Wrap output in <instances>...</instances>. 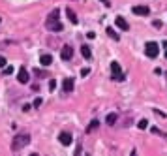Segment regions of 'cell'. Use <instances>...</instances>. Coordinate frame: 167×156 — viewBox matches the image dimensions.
Returning a JSON list of instances; mask_svg holds the SVG:
<instances>
[{"label": "cell", "instance_id": "cell-1", "mask_svg": "<svg viewBox=\"0 0 167 156\" xmlns=\"http://www.w3.org/2000/svg\"><path fill=\"white\" fill-rule=\"evenodd\" d=\"M58 17H60L58 10H53V11L49 13V17H47V23H45L47 30H53V32H60V30H62V23H60Z\"/></svg>", "mask_w": 167, "mask_h": 156}, {"label": "cell", "instance_id": "cell-2", "mask_svg": "<svg viewBox=\"0 0 167 156\" xmlns=\"http://www.w3.org/2000/svg\"><path fill=\"white\" fill-rule=\"evenodd\" d=\"M28 143H30V136H28V134H17V136L13 137V141H11V151L17 152L23 147H26Z\"/></svg>", "mask_w": 167, "mask_h": 156}, {"label": "cell", "instance_id": "cell-3", "mask_svg": "<svg viewBox=\"0 0 167 156\" xmlns=\"http://www.w3.org/2000/svg\"><path fill=\"white\" fill-rule=\"evenodd\" d=\"M145 53H147V56H150V58H156L158 53H160V45L156 41H148L147 47H145Z\"/></svg>", "mask_w": 167, "mask_h": 156}, {"label": "cell", "instance_id": "cell-4", "mask_svg": "<svg viewBox=\"0 0 167 156\" xmlns=\"http://www.w3.org/2000/svg\"><path fill=\"white\" fill-rule=\"evenodd\" d=\"M111 72H113V81H122L124 79V75H120L122 68H120V64H118L116 60L111 62Z\"/></svg>", "mask_w": 167, "mask_h": 156}, {"label": "cell", "instance_id": "cell-5", "mask_svg": "<svg viewBox=\"0 0 167 156\" xmlns=\"http://www.w3.org/2000/svg\"><path fill=\"white\" fill-rule=\"evenodd\" d=\"M17 81H19V83H23V85L28 83V70H26L25 66H21V68H19V72H17Z\"/></svg>", "mask_w": 167, "mask_h": 156}, {"label": "cell", "instance_id": "cell-6", "mask_svg": "<svg viewBox=\"0 0 167 156\" xmlns=\"http://www.w3.org/2000/svg\"><path fill=\"white\" fill-rule=\"evenodd\" d=\"M131 11H133L135 15H148V13H150V8H148V6H133V8H131Z\"/></svg>", "mask_w": 167, "mask_h": 156}, {"label": "cell", "instance_id": "cell-7", "mask_svg": "<svg viewBox=\"0 0 167 156\" xmlns=\"http://www.w3.org/2000/svg\"><path fill=\"white\" fill-rule=\"evenodd\" d=\"M60 56H62V60H69L73 56V49L69 47V45H64V47H62V51H60Z\"/></svg>", "mask_w": 167, "mask_h": 156}, {"label": "cell", "instance_id": "cell-8", "mask_svg": "<svg viewBox=\"0 0 167 156\" xmlns=\"http://www.w3.org/2000/svg\"><path fill=\"white\" fill-rule=\"evenodd\" d=\"M58 141H60L64 147H68L69 143H72V136H69L68 132H60V134H58Z\"/></svg>", "mask_w": 167, "mask_h": 156}, {"label": "cell", "instance_id": "cell-9", "mask_svg": "<svg viewBox=\"0 0 167 156\" xmlns=\"http://www.w3.org/2000/svg\"><path fill=\"white\" fill-rule=\"evenodd\" d=\"M62 90L64 92H73V79L72 77H66V79L62 81Z\"/></svg>", "mask_w": 167, "mask_h": 156}, {"label": "cell", "instance_id": "cell-10", "mask_svg": "<svg viewBox=\"0 0 167 156\" xmlns=\"http://www.w3.org/2000/svg\"><path fill=\"white\" fill-rule=\"evenodd\" d=\"M115 23H116V26L120 28V30H130V25H128V21L124 19V17H116Z\"/></svg>", "mask_w": 167, "mask_h": 156}, {"label": "cell", "instance_id": "cell-11", "mask_svg": "<svg viewBox=\"0 0 167 156\" xmlns=\"http://www.w3.org/2000/svg\"><path fill=\"white\" fill-rule=\"evenodd\" d=\"M40 62H41V66H49L51 62H53V56H51V55H41Z\"/></svg>", "mask_w": 167, "mask_h": 156}, {"label": "cell", "instance_id": "cell-12", "mask_svg": "<svg viewBox=\"0 0 167 156\" xmlns=\"http://www.w3.org/2000/svg\"><path fill=\"white\" fill-rule=\"evenodd\" d=\"M116 118H118V115H116V113H109V115H107V118H105V122H107L109 126H115Z\"/></svg>", "mask_w": 167, "mask_h": 156}, {"label": "cell", "instance_id": "cell-13", "mask_svg": "<svg viewBox=\"0 0 167 156\" xmlns=\"http://www.w3.org/2000/svg\"><path fill=\"white\" fill-rule=\"evenodd\" d=\"M81 55L85 56V58H90V56H92V49H90L88 45H83L81 47Z\"/></svg>", "mask_w": 167, "mask_h": 156}, {"label": "cell", "instance_id": "cell-14", "mask_svg": "<svg viewBox=\"0 0 167 156\" xmlns=\"http://www.w3.org/2000/svg\"><path fill=\"white\" fill-rule=\"evenodd\" d=\"M98 126H100V122L98 120H92L88 126H86V132H94V130H98Z\"/></svg>", "mask_w": 167, "mask_h": 156}, {"label": "cell", "instance_id": "cell-15", "mask_svg": "<svg viewBox=\"0 0 167 156\" xmlns=\"http://www.w3.org/2000/svg\"><path fill=\"white\" fill-rule=\"evenodd\" d=\"M66 13H68V17H69V21H72L73 25H77V15H75V13H73V10H68Z\"/></svg>", "mask_w": 167, "mask_h": 156}, {"label": "cell", "instance_id": "cell-16", "mask_svg": "<svg viewBox=\"0 0 167 156\" xmlns=\"http://www.w3.org/2000/svg\"><path fill=\"white\" fill-rule=\"evenodd\" d=\"M137 128H139V130H147V128H148V120H147V118H141V120H139V126H137Z\"/></svg>", "mask_w": 167, "mask_h": 156}, {"label": "cell", "instance_id": "cell-17", "mask_svg": "<svg viewBox=\"0 0 167 156\" xmlns=\"http://www.w3.org/2000/svg\"><path fill=\"white\" fill-rule=\"evenodd\" d=\"M107 34H109V36L113 38V40H120V36H118V32H115L113 28H107Z\"/></svg>", "mask_w": 167, "mask_h": 156}, {"label": "cell", "instance_id": "cell-18", "mask_svg": "<svg viewBox=\"0 0 167 156\" xmlns=\"http://www.w3.org/2000/svg\"><path fill=\"white\" fill-rule=\"evenodd\" d=\"M36 75L38 77H47V72H43V70H36Z\"/></svg>", "mask_w": 167, "mask_h": 156}, {"label": "cell", "instance_id": "cell-19", "mask_svg": "<svg viewBox=\"0 0 167 156\" xmlns=\"http://www.w3.org/2000/svg\"><path fill=\"white\" fill-rule=\"evenodd\" d=\"M10 74H13V68H11V66L4 68V75H10Z\"/></svg>", "mask_w": 167, "mask_h": 156}, {"label": "cell", "instance_id": "cell-20", "mask_svg": "<svg viewBox=\"0 0 167 156\" xmlns=\"http://www.w3.org/2000/svg\"><path fill=\"white\" fill-rule=\"evenodd\" d=\"M41 105V98H36V100H34V107H40Z\"/></svg>", "mask_w": 167, "mask_h": 156}, {"label": "cell", "instance_id": "cell-21", "mask_svg": "<svg viewBox=\"0 0 167 156\" xmlns=\"http://www.w3.org/2000/svg\"><path fill=\"white\" fill-rule=\"evenodd\" d=\"M6 62H8V60H6V56L0 55V66H6Z\"/></svg>", "mask_w": 167, "mask_h": 156}, {"label": "cell", "instance_id": "cell-22", "mask_svg": "<svg viewBox=\"0 0 167 156\" xmlns=\"http://www.w3.org/2000/svg\"><path fill=\"white\" fill-rule=\"evenodd\" d=\"M54 88H57V83H54V81H49V90H54Z\"/></svg>", "mask_w": 167, "mask_h": 156}, {"label": "cell", "instance_id": "cell-23", "mask_svg": "<svg viewBox=\"0 0 167 156\" xmlns=\"http://www.w3.org/2000/svg\"><path fill=\"white\" fill-rule=\"evenodd\" d=\"M81 75L86 77V75H88V68H83V70H81Z\"/></svg>", "mask_w": 167, "mask_h": 156}, {"label": "cell", "instance_id": "cell-24", "mask_svg": "<svg viewBox=\"0 0 167 156\" xmlns=\"http://www.w3.org/2000/svg\"><path fill=\"white\" fill-rule=\"evenodd\" d=\"M86 36H88V40H94V38H96V34H94V32H88Z\"/></svg>", "mask_w": 167, "mask_h": 156}, {"label": "cell", "instance_id": "cell-25", "mask_svg": "<svg viewBox=\"0 0 167 156\" xmlns=\"http://www.w3.org/2000/svg\"><path fill=\"white\" fill-rule=\"evenodd\" d=\"M152 25H154L156 28H160V26H162V21H154V23H152Z\"/></svg>", "mask_w": 167, "mask_h": 156}, {"label": "cell", "instance_id": "cell-26", "mask_svg": "<svg viewBox=\"0 0 167 156\" xmlns=\"http://www.w3.org/2000/svg\"><path fill=\"white\" fill-rule=\"evenodd\" d=\"M101 2H105V4H107V6H109V0H101Z\"/></svg>", "mask_w": 167, "mask_h": 156}, {"label": "cell", "instance_id": "cell-27", "mask_svg": "<svg viewBox=\"0 0 167 156\" xmlns=\"http://www.w3.org/2000/svg\"><path fill=\"white\" fill-rule=\"evenodd\" d=\"M165 56H167V51H165Z\"/></svg>", "mask_w": 167, "mask_h": 156}, {"label": "cell", "instance_id": "cell-28", "mask_svg": "<svg viewBox=\"0 0 167 156\" xmlns=\"http://www.w3.org/2000/svg\"><path fill=\"white\" fill-rule=\"evenodd\" d=\"M0 23H2V19H0Z\"/></svg>", "mask_w": 167, "mask_h": 156}, {"label": "cell", "instance_id": "cell-29", "mask_svg": "<svg viewBox=\"0 0 167 156\" xmlns=\"http://www.w3.org/2000/svg\"><path fill=\"white\" fill-rule=\"evenodd\" d=\"M165 75H167V74H165Z\"/></svg>", "mask_w": 167, "mask_h": 156}]
</instances>
